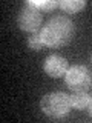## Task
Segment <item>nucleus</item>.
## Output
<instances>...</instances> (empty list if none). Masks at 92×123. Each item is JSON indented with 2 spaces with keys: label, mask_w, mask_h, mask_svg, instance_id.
I'll list each match as a JSON object with an SVG mask.
<instances>
[{
  "label": "nucleus",
  "mask_w": 92,
  "mask_h": 123,
  "mask_svg": "<svg viewBox=\"0 0 92 123\" xmlns=\"http://www.w3.org/2000/svg\"><path fill=\"white\" fill-rule=\"evenodd\" d=\"M69 97H71L72 108H75V109H84V108H87L89 100H91V95L87 94V91H74Z\"/></svg>",
  "instance_id": "423d86ee"
},
{
  "label": "nucleus",
  "mask_w": 92,
  "mask_h": 123,
  "mask_svg": "<svg viewBox=\"0 0 92 123\" xmlns=\"http://www.w3.org/2000/svg\"><path fill=\"white\" fill-rule=\"evenodd\" d=\"M29 3L40 11L41 9L43 11H52L55 8H60V2H55V0H51V2H48V0H43V2H32V0H29Z\"/></svg>",
  "instance_id": "1a4fd4ad"
},
{
  "label": "nucleus",
  "mask_w": 92,
  "mask_h": 123,
  "mask_svg": "<svg viewBox=\"0 0 92 123\" xmlns=\"http://www.w3.org/2000/svg\"><path fill=\"white\" fill-rule=\"evenodd\" d=\"M43 40H41L40 37V31H37V32H31L28 36V48L32 49V51H40L41 48H43Z\"/></svg>",
  "instance_id": "6e6552de"
},
{
  "label": "nucleus",
  "mask_w": 92,
  "mask_h": 123,
  "mask_svg": "<svg viewBox=\"0 0 92 123\" xmlns=\"http://www.w3.org/2000/svg\"><path fill=\"white\" fill-rule=\"evenodd\" d=\"M75 34V25L68 15H54L41 26L40 37L48 48H60L71 43Z\"/></svg>",
  "instance_id": "f257e3e1"
},
{
  "label": "nucleus",
  "mask_w": 92,
  "mask_h": 123,
  "mask_svg": "<svg viewBox=\"0 0 92 123\" xmlns=\"http://www.w3.org/2000/svg\"><path fill=\"white\" fill-rule=\"evenodd\" d=\"M91 62H92V54H91Z\"/></svg>",
  "instance_id": "9b49d317"
},
{
  "label": "nucleus",
  "mask_w": 92,
  "mask_h": 123,
  "mask_svg": "<svg viewBox=\"0 0 92 123\" xmlns=\"http://www.w3.org/2000/svg\"><path fill=\"white\" fill-rule=\"evenodd\" d=\"M69 69L68 60L64 57L58 55V54H51L46 57L43 63V71L52 79H58V77H64L66 71Z\"/></svg>",
  "instance_id": "39448f33"
},
{
  "label": "nucleus",
  "mask_w": 92,
  "mask_h": 123,
  "mask_svg": "<svg viewBox=\"0 0 92 123\" xmlns=\"http://www.w3.org/2000/svg\"><path fill=\"white\" fill-rule=\"evenodd\" d=\"M17 25L18 28L26 31V32H37L41 29L43 25V17H41V11L32 6L29 2L23 3L17 14Z\"/></svg>",
  "instance_id": "20e7f679"
},
{
  "label": "nucleus",
  "mask_w": 92,
  "mask_h": 123,
  "mask_svg": "<svg viewBox=\"0 0 92 123\" xmlns=\"http://www.w3.org/2000/svg\"><path fill=\"white\" fill-rule=\"evenodd\" d=\"M86 6V0H61L60 8L68 14H77Z\"/></svg>",
  "instance_id": "0eeeda50"
},
{
  "label": "nucleus",
  "mask_w": 92,
  "mask_h": 123,
  "mask_svg": "<svg viewBox=\"0 0 92 123\" xmlns=\"http://www.w3.org/2000/svg\"><path fill=\"white\" fill-rule=\"evenodd\" d=\"M64 83L72 91H87L92 86V72L84 65H74L64 74Z\"/></svg>",
  "instance_id": "7ed1b4c3"
},
{
  "label": "nucleus",
  "mask_w": 92,
  "mask_h": 123,
  "mask_svg": "<svg viewBox=\"0 0 92 123\" xmlns=\"http://www.w3.org/2000/svg\"><path fill=\"white\" fill-rule=\"evenodd\" d=\"M71 97L66 92L55 91L49 92L41 97L40 100V109L43 111L45 115L51 118H63L71 112Z\"/></svg>",
  "instance_id": "f03ea898"
},
{
  "label": "nucleus",
  "mask_w": 92,
  "mask_h": 123,
  "mask_svg": "<svg viewBox=\"0 0 92 123\" xmlns=\"http://www.w3.org/2000/svg\"><path fill=\"white\" fill-rule=\"evenodd\" d=\"M87 111H89V115L92 117V95H91V100H89V105H87Z\"/></svg>",
  "instance_id": "9d476101"
}]
</instances>
